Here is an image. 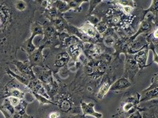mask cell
Masks as SVG:
<instances>
[{"instance_id":"obj_8","label":"cell","mask_w":158,"mask_h":118,"mask_svg":"<svg viewBox=\"0 0 158 118\" xmlns=\"http://www.w3.org/2000/svg\"><path fill=\"white\" fill-rule=\"evenodd\" d=\"M43 36V28L40 22L38 21H35L32 23L30 27V36L27 39H25V42L21 46V50H23L28 54H31L34 51L37 47L33 43V39L36 36Z\"/></svg>"},{"instance_id":"obj_34","label":"cell","mask_w":158,"mask_h":118,"mask_svg":"<svg viewBox=\"0 0 158 118\" xmlns=\"http://www.w3.org/2000/svg\"><path fill=\"white\" fill-rule=\"evenodd\" d=\"M85 21H87V22H89V23H91L92 25H94V26L101 21L97 16H95V15L94 14H91L89 15V16H85Z\"/></svg>"},{"instance_id":"obj_36","label":"cell","mask_w":158,"mask_h":118,"mask_svg":"<svg viewBox=\"0 0 158 118\" xmlns=\"http://www.w3.org/2000/svg\"><path fill=\"white\" fill-rule=\"evenodd\" d=\"M13 118H35V116L28 114L26 112L23 113H15Z\"/></svg>"},{"instance_id":"obj_29","label":"cell","mask_w":158,"mask_h":118,"mask_svg":"<svg viewBox=\"0 0 158 118\" xmlns=\"http://www.w3.org/2000/svg\"><path fill=\"white\" fill-rule=\"evenodd\" d=\"M52 6H54L61 14H64L65 13L69 11L67 2L64 0H54Z\"/></svg>"},{"instance_id":"obj_38","label":"cell","mask_w":158,"mask_h":118,"mask_svg":"<svg viewBox=\"0 0 158 118\" xmlns=\"http://www.w3.org/2000/svg\"><path fill=\"white\" fill-rule=\"evenodd\" d=\"M118 118H125V117H123V116H119V117H118Z\"/></svg>"},{"instance_id":"obj_26","label":"cell","mask_w":158,"mask_h":118,"mask_svg":"<svg viewBox=\"0 0 158 118\" xmlns=\"http://www.w3.org/2000/svg\"><path fill=\"white\" fill-rule=\"evenodd\" d=\"M147 14H151L154 17L155 19L158 22V1L157 0H153L151 2V5L148 9L145 10L142 8V20L147 15Z\"/></svg>"},{"instance_id":"obj_1","label":"cell","mask_w":158,"mask_h":118,"mask_svg":"<svg viewBox=\"0 0 158 118\" xmlns=\"http://www.w3.org/2000/svg\"><path fill=\"white\" fill-rule=\"evenodd\" d=\"M37 11L36 0H0V61L18 59Z\"/></svg>"},{"instance_id":"obj_21","label":"cell","mask_w":158,"mask_h":118,"mask_svg":"<svg viewBox=\"0 0 158 118\" xmlns=\"http://www.w3.org/2000/svg\"><path fill=\"white\" fill-rule=\"evenodd\" d=\"M118 36L113 29L108 28L107 31L101 36V43L108 49H113Z\"/></svg>"},{"instance_id":"obj_3","label":"cell","mask_w":158,"mask_h":118,"mask_svg":"<svg viewBox=\"0 0 158 118\" xmlns=\"http://www.w3.org/2000/svg\"><path fill=\"white\" fill-rule=\"evenodd\" d=\"M124 61H122L120 56L113 54V58L111 60L108 66L106 73L104 74L99 84L97 91L95 95V102L103 100L107 94L109 92L111 84H113L117 79L120 78L123 73Z\"/></svg>"},{"instance_id":"obj_12","label":"cell","mask_w":158,"mask_h":118,"mask_svg":"<svg viewBox=\"0 0 158 118\" xmlns=\"http://www.w3.org/2000/svg\"><path fill=\"white\" fill-rule=\"evenodd\" d=\"M9 65H14L17 68V73L23 76L29 81L36 79V76H35L34 72L32 69V67L29 64L28 59L25 61H19L18 59H15V60H13L12 61L9 62Z\"/></svg>"},{"instance_id":"obj_5","label":"cell","mask_w":158,"mask_h":118,"mask_svg":"<svg viewBox=\"0 0 158 118\" xmlns=\"http://www.w3.org/2000/svg\"><path fill=\"white\" fill-rule=\"evenodd\" d=\"M140 98V92H138L133 87L124 91L123 95L121 98L119 107L117 109L116 113L114 114L112 117L118 118L119 116L127 117L128 115L135 112L139 108Z\"/></svg>"},{"instance_id":"obj_14","label":"cell","mask_w":158,"mask_h":118,"mask_svg":"<svg viewBox=\"0 0 158 118\" xmlns=\"http://www.w3.org/2000/svg\"><path fill=\"white\" fill-rule=\"evenodd\" d=\"M36 78L43 84L44 86L51 84L56 80L53 73L46 67H33L32 68Z\"/></svg>"},{"instance_id":"obj_15","label":"cell","mask_w":158,"mask_h":118,"mask_svg":"<svg viewBox=\"0 0 158 118\" xmlns=\"http://www.w3.org/2000/svg\"><path fill=\"white\" fill-rule=\"evenodd\" d=\"M139 106L142 108V118H158V99L142 102Z\"/></svg>"},{"instance_id":"obj_23","label":"cell","mask_w":158,"mask_h":118,"mask_svg":"<svg viewBox=\"0 0 158 118\" xmlns=\"http://www.w3.org/2000/svg\"><path fill=\"white\" fill-rule=\"evenodd\" d=\"M95 103L94 102H85V101H82L81 102V113H82L84 116H92L95 118H102L103 114L99 112H97L94 109V106H95Z\"/></svg>"},{"instance_id":"obj_35","label":"cell","mask_w":158,"mask_h":118,"mask_svg":"<svg viewBox=\"0 0 158 118\" xmlns=\"http://www.w3.org/2000/svg\"><path fill=\"white\" fill-rule=\"evenodd\" d=\"M142 108L139 106V108H138V109H136L135 112H133L132 113L128 115V116L125 118H142Z\"/></svg>"},{"instance_id":"obj_17","label":"cell","mask_w":158,"mask_h":118,"mask_svg":"<svg viewBox=\"0 0 158 118\" xmlns=\"http://www.w3.org/2000/svg\"><path fill=\"white\" fill-rule=\"evenodd\" d=\"M148 34H142L139 35L138 37L135 38L133 41L131 42L128 46L127 50V54L130 55H134L138 51H140L144 47H146L147 45L146 42V36Z\"/></svg>"},{"instance_id":"obj_2","label":"cell","mask_w":158,"mask_h":118,"mask_svg":"<svg viewBox=\"0 0 158 118\" xmlns=\"http://www.w3.org/2000/svg\"><path fill=\"white\" fill-rule=\"evenodd\" d=\"M59 90L53 99V102L64 115L81 113V102L83 99L77 93L70 89L68 84L59 78Z\"/></svg>"},{"instance_id":"obj_27","label":"cell","mask_w":158,"mask_h":118,"mask_svg":"<svg viewBox=\"0 0 158 118\" xmlns=\"http://www.w3.org/2000/svg\"><path fill=\"white\" fill-rule=\"evenodd\" d=\"M67 3V7L69 11L74 10V12H81L82 10V4L85 2H88L87 0H81V1H77V0H67L66 1Z\"/></svg>"},{"instance_id":"obj_7","label":"cell","mask_w":158,"mask_h":118,"mask_svg":"<svg viewBox=\"0 0 158 118\" xmlns=\"http://www.w3.org/2000/svg\"><path fill=\"white\" fill-rule=\"evenodd\" d=\"M43 28V36L40 39L38 46L43 45L44 48H52L59 47V32L49 21L44 19L40 22Z\"/></svg>"},{"instance_id":"obj_9","label":"cell","mask_w":158,"mask_h":118,"mask_svg":"<svg viewBox=\"0 0 158 118\" xmlns=\"http://www.w3.org/2000/svg\"><path fill=\"white\" fill-rule=\"evenodd\" d=\"M141 70L138 68L136 61L134 59L133 55L125 54V61L123 64V73L122 77H125L135 85L137 81V77Z\"/></svg>"},{"instance_id":"obj_24","label":"cell","mask_w":158,"mask_h":118,"mask_svg":"<svg viewBox=\"0 0 158 118\" xmlns=\"http://www.w3.org/2000/svg\"><path fill=\"white\" fill-rule=\"evenodd\" d=\"M27 88L30 91V95L31 93H36L50 99L47 94V91H46L44 87L43 84L40 81H38L36 78L29 81Z\"/></svg>"},{"instance_id":"obj_25","label":"cell","mask_w":158,"mask_h":118,"mask_svg":"<svg viewBox=\"0 0 158 118\" xmlns=\"http://www.w3.org/2000/svg\"><path fill=\"white\" fill-rule=\"evenodd\" d=\"M50 22L52 24V25L54 26L56 30L59 33L67 32L69 27V25H70V23L67 22V20L65 19L63 15H59V16L56 17V18H54V19H52V21H50Z\"/></svg>"},{"instance_id":"obj_33","label":"cell","mask_w":158,"mask_h":118,"mask_svg":"<svg viewBox=\"0 0 158 118\" xmlns=\"http://www.w3.org/2000/svg\"><path fill=\"white\" fill-rule=\"evenodd\" d=\"M9 66V64L6 62H2V61H0V81H2V79L4 78L6 74V69Z\"/></svg>"},{"instance_id":"obj_37","label":"cell","mask_w":158,"mask_h":118,"mask_svg":"<svg viewBox=\"0 0 158 118\" xmlns=\"http://www.w3.org/2000/svg\"><path fill=\"white\" fill-rule=\"evenodd\" d=\"M63 118H87L84 116L82 113H77V114H70V115H64Z\"/></svg>"},{"instance_id":"obj_13","label":"cell","mask_w":158,"mask_h":118,"mask_svg":"<svg viewBox=\"0 0 158 118\" xmlns=\"http://www.w3.org/2000/svg\"><path fill=\"white\" fill-rule=\"evenodd\" d=\"M63 116L56 105H40L35 118H63Z\"/></svg>"},{"instance_id":"obj_32","label":"cell","mask_w":158,"mask_h":118,"mask_svg":"<svg viewBox=\"0 0 158 118\" xmlns=\"http://www.w3.org/2000/svg\"><path fill=\"white\" fill-rule=\"evenodd\" d=\"M88 2L89 4V8L88 14L85 16H89V15H91L93 14V12L94 11V10L97 7V6L102 2V0H89Z\"/></svg>"},{"instance_id":"obj_6","label":"cell","mask_w":158,"mask_h":118,"mask_svg":"<svg viewBox=\"0 0 158 118\" xmlns=\"http://www.w3.org/2000/svg\"><path fill=\"white\" fill-rule=\"evenodd\" d=\"M3 79L0 81V98L15 97L20 99H25L27 94H30L29 88L15 78L10 77L9 81L6 83L3 82Z\"/></svg>"},{"instance_id":"obj_28","label":"cell","mask_w":158,"mask_h":118,"mask_svg":"<svg viewBox=\"0 0 158 118\" xmlns=\"http://www.w3.org/2000/svg\"><path fill=\"white\" fill-rule=\"evenodd\" d=\"M6 74L7 76H9V77H13V78H15V80H17V81H18V82H20L21 84H22L23 85H25V86L27 87L28 84H29V81L28 80V79H26L25 77H24L23 76L17 73L13 72L12 70L10 69V67H8V68L6 69Z\"/></svg>"},{"instance_id":"obj_20","label":"cell","mask_w":158,"mask_h":118,"mask_svg":"<svg viewBox=\"0 0 158 118\" xmlns=\"http://www.w3.org/2000/svg\"><path fill=\"white\" fill-rule=\"evenodd\" d=\"M131 87H133V84H131L127 79L123 77H121L120 78L117 79L116 81L111 84V88L109 89V92L111 93H120V92H124Z\"/></svg>"},{"instance_id":"obj_4","label":"cell","mask_w":158,"mask_h":118,"mask_svg":"<svg viewBox=\"0 0 158 118\" xmlns=\"http://www.w3.org/2000/svg\"><path fill=\"white\" fill-rule=\"evenodd\" d=\"M70 60L67 50L60 47L49 48L44 56V66L53 73L58 74L67 66Z\"/></svg>"},{"instance_id":"obj_31","label":"cell","mask_w":158,"mask_h":118,"mask_svg":"<svg viewBox=\"0 0 158 118\" xmlns=\"http://www.w3.org/2000/svg\"><path fill=\"white\" fill-rule=\"evenodd\" d=\"M95 28L99 34L101 35V36H102L104 32H106L107 29H108V26L105 22H104L103 21H100V22L95 25Z\"/></svg>"},{"instance_id":"obj_30","label":"cell","mask_w":158,"mask_h":118,"mask_svg":"<svg viewBox=\"0 0 158 118\" xmlns=\"http://www.w3.org/2000/svg\"><path fill=\"white\" fill-rule=\"evenodd\" d=\"M31 95H32V96L33 97L34 99H36V100H37L38 102H39L40 105H41V106L42 105H56V104L52 102V101H51L50 99L45 98V97L42 96V95H38V94L36 93H31Z\"/></svg>"},{"instance_id":"obj_10","label":"cell","mask_w":158,"mask_h":118,"mask_svg":"<svg viewBox=\"0 0 158 118\" xmlns=\"http://www.w3.org/2000/svg\"><path fill=\"white\" fill-rule=\"evenodd\" d=\"M104 54H114L113 49H108L105 47L101 43H89L88 47H85L83 50V55L87 60H92L96 57H100Z\"/></svg>"},{"instance_id":"obj_16","label":"cell","mask_w":158,"mask_h":118,"mask_svg":"<svg viewBox=\"0 0 158 118\" xmlns=\"http://www.w3.org/2000/svg\"><path fill=\"white\" fill-rule=\"evenodd\" d=\"M37 48L32 52V54L28 56V60L31 66L33 67H45L44 66V55L43 54V50L44 47L43 45L36 46Z\"/></svg>"},{"instance_id":"obj_11","label":"cell","mask_w":158,"mask_h":118,"mask_svg":"<svg viewBox=\"0 0 158 118\" xmlns=\"http://www.w3.org/2000/svg\"><path fill=\"white\" fill-rule=\"evenodd\" d=\"M140 103L158 99V73L153 75L150 85L140 91Z\"/></svg>"},{"instance_id":"obj_22","label":"cell","mask_w":158,"mask_h":118,"mask_svg":"<svg viewBox=\"0 0 158 118\" xmlns=\"http://www.w3.org/2000/svg\"><path fill=\"white\" fill-rule=\"evenodd\" d=\"M0 112L5 118H13L15 115V107L9 97L0 98Z\"/></svg>"},{"instance_id":"obj_18","label":"cell","mask_w":158,"mask_h":118,"mask_svg":"<svg viewBox=\"0 0 158 118\" xmlns=\"http://www.w3.org/2000/svg\"><path fill=\"white\" fill-rule=\"evenodd\" d=\"M149 49L148 47V43L146 47H144L140 51H138L135 54H134L133 57L135 59V61H136L137 65H138L139 69L142 70L144 69L147 68V67L150 66L151 65H147L148 57H149Z\"/></svg>"},{"instance_id":"obj_19","label":"cell","mask_w":158,"mask_h":118,"mask_svg":"<svg viewBox=\"0 0 158 118\" xmlns=\"http://www.w3.org/2000/svg\"><path fill=\"white\" fill-rule=\"evenodd\" d=\"M78 28L83 34L85 36H86L87 37L90 38L92 39H94V40H96L97 42H101V36L97 32L95 26L92 25L89 22L85 21L81 24V26Z\"/></svg>"}]
</instances>
